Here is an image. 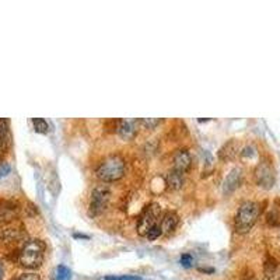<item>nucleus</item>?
Wrapping results in <instances>:
<instances>
[{
    "label": "nucleus",
    "instance_id": "1",
    "mask_svg": "<svg viewBox=\"0 0 280 280\" xmlns=\"http://www.w3.org/2000/svg\"><path fill=\"white\" fill-rule=\"evenodd\" d=\"M45 255V244L41 240H28L24 242L18 252V264L27 269H37L42 265Z\"/></svg>",
    "mask_w": 280,
    "mask_h": 280
},
{
    "label": "nucleus",
    "instance_id": "2",
    "mask_svg": "<svg viewBox=\"0 0 280 280\" xmlns=\"http://www.w3.org/2000/svg\"><path fill=\"white\" fill-rule=\"evenodd\" d=\"M261 214V204L258 202L247 200L242 202L235 214V230L240 234L248 233L254 224L257 223L258 217Z\"/></svg>",
    "mask_w": 280,
    "mask_h": 280
},
{
    "label": "nucleus",
    "instance_id": "3",
    "mask_svg": "<svg viewBox=\"0 0 280 280\" xmlns=\"http://www.w3.org/2000/svg\"><path fill=\"white\" fill-rule=\"evenodd\" d=\"M95 174L104 182L118 181L125 174V160L118 154L108 156L99 163Z\"/></svg>",
    "mask_w": 280,
    "mask_h": 280
},
{
    "label": "nucleus",
    "instance_id": "4",
    "mask_svg": "<svg viewBox=\"0 0 280 280\" xmlns=\"http://www.w3.org/2000/svg\"><path fill=\"white\" fill-rule=\"evenodd\" d=\"M161 217H163L161 207L159 203H150L149 206H146L139 217V221H137V233L146 237L152 228L160 226Z\"/></svg>",
    "mask_w": 280,
    "mask_h": 280
},
{
    "label": "nucleus",
    "instance_id": "5",
    "mask_svg": "<svg viewBox=\"0 0 280 280\" xmlns=\"http://www.w3.org/2000/svg\"><path fill=\"white\" fill-rule=\"evenodd\" d=\"M109 197H111V190L108 189V187L101 185L97 187L93 190L90 202V216H98L101 213H104L109 203Z\"/></svg>",
    "mask_w": 280,
    "mask_h": 280
},
{
    "label": "nucleus",
    "instance_id": "6",
    "mask_svg": "<svg viewBox=\"0 0 280 280\" xmlns=\"http://www.w3.org/2000/svg\"><path fill=\"white\" fill-rule=\"evenodd\" d=\"M255 181L259 187L265 188V189H271L275 184V171H273L272 166L266 161H262L255 170Z\"/></svg>",
    "mask_w": 280,
    "mask_h": 280
},
{
    "label": "nucleus",
    "instance_id": "7",
    "mask_svg": "<svg viewBox=\"0 0 280 280\" xmlns=\"http://www.w3.org/2000/svg\"><path fill=\"white\" fill-rule=\"evenodd\" d=\"M139 123L140 122L137 119H132V118H126V119H121L118 122V135L123 139V140H130L136 136L137 129H139Z\"/></svg>",
    "mask_w": 280,
    "mask_h": 280
},
{
    "label": "nucleus",
    "instance_id": "8",
    "mask_svg": "<svg viewBox=\"0 0 280 280\" xmlns=\"http://www.w3.org/2000/svg\"><path fill=\"white\" fill-rule=\"evenodd\" d=\"M242 181V170L235 167L230 171V174H227L226 180H224V184H223V192L228 195L231 192H234L240 185H241Z\"/></svg>",
    "mask_w": 280,
    "mask_h": 280
},
{
    "label": "nucleus",
    "instance_id": "9",
    "mask_svg": "<svg viewBox=\"0 0 280 280\" xmlns=\"http://www.w3.org/2000/svg\"><path fill=\"white\" fill-rule=\"evenodd\" d=\"M192 164V159L190 154L187 150H178L174 154V170L180 171V173H187L190 168Z\"/></svg>",
    "mask_w": 280,
    "mask_h": 280
},
{
    "label": "nucleus",
    "instance_id": "10",
    "mask_svg": "<svg viewBox=\"0 0 280 280\" xmlns=\"http://www.w3.org/2000/svg\"><path fill=\"white\" fill-rule=\"evenodd\" d=\"M177 226H178V216H177V213H164V216L161 217V221H160V227H161L163 234H171V233H174Z\"/></svg>",
    "mask_w": 280,
    "mask_h": 280
},
{
    "label": "nucleus",
    "instance_id": "11",
    "mask_svg": "<svg viewBox=\"0 0 280 280\" xmlns=\"http://www.w3.org/2000/svg\"><path fill=\"white\" fill-rule=\"evenodd\" d=\"M264 279L265 280H278V275H279V265L273 258H268L264 265Z\"/></svg>",
    "mask_w": 280,
    "mask_h": 280
},
{
    "label": "nucleus",
    "instance_id": "12",
    "mask_svg": "<svg viewBox=\"0 0 280 280\" xmlns=\"http://www.w3.org/2000/svg\"><path fill=\"white\" fill-rule=\"evenodd\" d=\"M238 153V146H237V142L235 140H230L227 143L224 144L219 152V157L224 161H228V160H233L237 156Z\"/></svg>",
    "mask_w": 280,
    "mask_h": 280
},
{
    "label": "nucleus",
    "instance_id": "13",
    "mask_svg": "<svg viewBox=\"0 0 280 280\" xmlns=\"http://www.w3.org/2000/svg\"><path fill=\"white\" fill-rule=\"evenodd\" d=\"M184 185V174L180 171L173 170L170 174L167 175V187L171 189H180Z\"/></svg>",
    "mask_w": 280,
    "mask_h": 280
},
{
    "label": "nucleus",
    "instance_id": "14",
    "mask_svg": "<svg viewBox=\"0 0 280 280\" xmlns=\"http://www.w3.org/2000/svg\"><path fill=\"white\" fill-rule=\"evenodd\" d=\"M23 237V231L20 228H7L1 233V241L4 244H13L15 241H20Z\"/></svg>",
    "mask_w": 280,
    "mask_h": 280
},
{
    "label": "nucleus",
    "instance_id": "15",
    "mask_svg": "<svg viewBox=\"0 0 280 280\" xmlns=\"http://www.w3.org/2000/svg\"><path fill=\"white\" fill-rule=\"evenodd\" d=\"M10 140L8 135V122L6 119H0V156L6 150Z\"/></svg>",
    "mask_w": 280,
    "mask_h": 280
},
{
    "label": "nucleus",
    "instance_id": "16",
    "mask_svg": "<svg viewBox=\"0 0 280 280\" xmlns=\"http://www.w3.org/2000/svg\"><path fill=\"white\" fill-rule=\"evenodd\" d=\"M72 279V272L70 269L65 265H59L55 269L53 273V280H70Z\"/></svg>",
    "mask_w": 280,
    "mask_h": 280
},
{
    "label": "nucleus",
    "instance_id": "17",
    "mask_svg": "<svg viewBox=\"0 0 280 280\" xmlns=\"http://www.w3.org/2000/svg\"><path fill=\"white\" fill-rule=\"evenodd\" d=\"M32 125H34L35 132H38V133H46L48 129H49V125H48V122L44 118H34Z\"/></svg>",
    "mask_w": 280,
    "mask_h": 280
},
{
    "label": "nucleus",
    "instance_id": "18",
    "mask_svg": "<svg viewBox=\"0 0 280 280\" xmlns=\"http://www.w3.org/2000/svg\"><path fill=\"white\" fill-rule=\"evenodd\" d=\"M268 223L272 224V226H279L280 224V209L278 206H275L268 214Z\"/></svg>",
    "mask_w": 280,
    "mask_h": 280
},
{
    "label": "nucleus",
    "instance_id": "19",
    "mask_svg": "<svg viewBox=\"0 0 280 280\" xmlns=\"http://www.w3.org/2000/svg\"><path fill=\"white\" fill-rule=\"evenodd\" d=\"M139 122L146 129H154L161 122V119H159V118H143V119H140Z\"/></svg>",
    "mask_w": 280,
    "mask_h": 280
},
{
    "label": "nucleus",
    "instance_id": "20",
    "mask_svg": "<svg viewBox=\"0 0 280 280\" xmlns=\"http://www.w3.org/2000/svg\"><path fill=\"white\" fill-rule=\"evenodd\" d=\"M163 234V231H161V227L160 226H156L154 228H152L150 231H149V234L146 235L149 240H152V241H154V240H157L160 235Z\"/></svg>",
    "mask_w": 280,
    "mask_h": 280
},
{
    "label": "nucleus",
    "instance_id": "21",
    "mask_svg": "<svg viewBox=\"0 0 280 280\" xmlns=\"http://www.w3.org/2000/svg\"><path fill=\"white\" fill-rule=\"evenodd\" d=\"M105 280H142L139 276L132 275H121V276H106Z\"/></svg>",
    "mask_w": 280,
    "mask_h": 280
},
{
    "label": "nucleus",
    "instance_id": "22",
    "mask_svg": "<svg viewBox=\"0 0 280 280\" xmlns=\"http://www.w3.org/2000/svg\"><path fill=\"white\" fill-rule=\"evenodd\" d=\"M180 262H181V265L184 266V268H189V266H192V264H193V258H192L190 254H184L181 257V259H180Z\"/></svg>",
    "mask_w": 280,
    "mask_h": 280
},
{
    "label": "nucleus",
    "instance_id": "23",
    "mask_svg": "<svg viewBox=\"0 0 280 280\" xmlns=\"http://www.w3.org/2000/svg\"><path fill=\"white\" fill-rule=\"evenodd\" d=\"M15 280H41V278H39V275H37V273H23Z\"/></svg>",
    "mask_w": 280,
    "mask_h": 280
},
{
    "label": "nucleus",
    "instance_id": "24",
    "mask_svg": "<svg viewBox=\"0 0 280 280\" xmlns=\"http://www.w3.org/2000/svg\"><path fill=\"white\" fill-rule=\"evenodd\" d=\"M10 171H11V168H10L8 164H1V166H0V180H1L3 177H6Z\"/></svg>",
    "mask_w": 280,
    "mask_h": 280
},
{
    "label": "nucleus",
    "instance_id": "25",
    "mask_svg": "<svg viewBox=\"0 0 280 280\" xmlns=\"http://www.w3.org/2000/svg\"><path fill=\"white\" fill-rule=\"evenodd\" d=\"M252 154H254V147H250V146H248V147H245V149H244V150L241 152L242 157H247V156H250L251 157Z\"/></svg>",
    "mask_w": 280,
    "mask_h": 280
},
{
    "label": "nucleus",
    "instance_id": "26",
    "mask_svg": "<svg viewBox=\"0 0 280 280\" xmlns=\"http://www.w3.org/2000/svg\"><path fill=\"white\" fill-rule=\"evenodd\" d=\"M3 275H4V269H3V265H1V262H0V280L3 279Z\"/></svg>",
    "mask_w": 280,
    "mask_h": 280
},
{
    "label": "nucleus",
    "instance_id": "27",
    "mask_svg": "<svg viewBox=\"0 0 280 280\" xmlns=\"http://www.w3.org/2000/svg\"><path fill=\"white\" fill-rule=\"evenodd\" d=\"M75 237H79V238H89L87 235L84 234H75Z\"/></svg>",
    "mask_w": 280,
    "mask_h": 280
}]
</instances>
